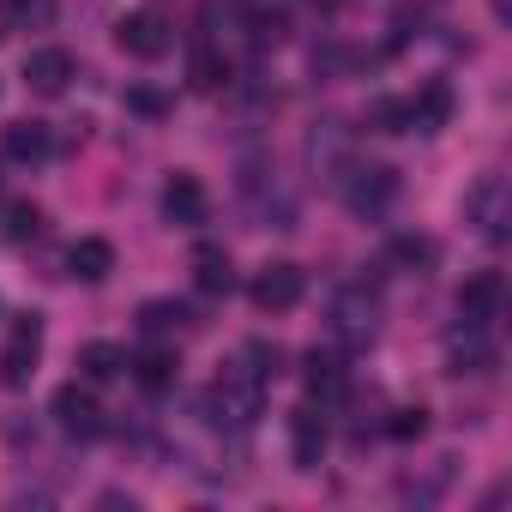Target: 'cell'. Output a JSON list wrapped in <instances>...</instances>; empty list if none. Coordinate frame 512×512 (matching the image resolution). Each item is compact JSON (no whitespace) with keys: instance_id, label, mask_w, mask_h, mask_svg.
Returning <instances> with one entry per match:
<instances>
[{"instance_id":"12","label":"cell","mask_w":512,"mask_h":512,"mask_svg":"<svg viewBox=\"0 0 512 512\" xmlns=\"http://www.w3.org/2000/svg\"><path fill=\"white\" fill-rule=\"evenodd\" d=\"M320 452H326V416L314 404L290 410V458H296V470H314Z\"/></svg>"},{"instance_id":"5","label":"cell","mask_w":512,"mask_h":512,"mask_svg":"<svg viewBox=\"0 0 512 512\" xmlns=\"http://www.w3.org/2000/svg\"><path fill=\"white\" fill-rule=\"evenodd\" d=\"M55 422H61V434H73V440H97V434H103V404H97L91 380H85V386L67 380V386L55 392Z\"/></svg>"},{"instance_id":"10","label":"cell","mask_w":512,"mask_h":512,"mask_svg":"<svg viewBox=\"0 0 512 512\" xmlns=\"http://www.w3.org/2000/svg\"><path fill=\"white\" fill-rule=\"evenodd\" d=\"M404 115H410V133H440L452 121V85L446 79H428L416 97H404Z\"/></svg>"},{"instance_id":"25","label":"cell","mask_w":512,"mask_h":512,"mask_svg":"<svg viewBox=\"0 0 512 512\" xmlns=\"http://www.w3.org/2000/svg\"><path fill=\"white\" fill-rule=\"evenodd\" d=\"M368 127H374V133H410L404 97H374V103H368Z\"/></svg>"},{"instance_id":"2","label":"cell","mask_w":512,"mask_h":512,"mask_svg":"<svg viewBox=\"0 0 512 512\" xmlns=\"http://www.w3.org/2000/svg\"><path fill=\"white\" fill-rule=\"evenodd\" d=\"M338 181H344V205H350L356 217H380V211L398 199V169H386V163L350 169V175H338Z\"/></svg>"},{"instance_id":"27","label":"cell","mask_w":512,"mask_h":512,"mask_svg":"<svg viewBox=\"0 0 512 512\" xmlns=\"http://www.w3.org/2000/svg\"><path fill=\"white\" fill-rule=\"evenodd\" d=\"M43 229V211L31 205V199H19V205H7V241H31Z\"/></svg>"},{"instance_id":"6","label":"cell","mask_w":512,"mask_h":512,"mask_svg":"<svg viewBox=\"0 0 512 512\" xmlns=\"http://www.w3.org/2000/svg\"><path fill=\"white\" fill-rule=\"evenodd\" d=\"M302 296H308V272L290 266V260H278V266H266L260 278H253V308L260 314H290Z\"/></svg>"},{"instance_id":"1","label":"cell","mask_w":512,"mask_h":512,"mask_svg":"<svg viewBox=\"0 0 512 512\" xmlns=\"http://www.w3.org/2000/svg\"><path fill=\"white\" fill-rule=\"evenodd\" d=\"M205 410H211V422H223V428H253V422H260V410H266V380L253 374L247 362H229V368L211 380Z\"/></svg>"},{"instance_id":"20","label":"cell","mask_w":512,"mask_h":512,"mask_svg":"<svg viewBox=\"0 0 512 512\" xmlns=\"http://www.w3.org/2000/svg\"><path fill=\"white\" fill-rule=\"evenodd\" d=\"M494 368V350L482 344V326H464L452 338V374H488Z\"/></svg>"},{"instance_id":"16","label":"cell","mask_w":512,"mask_h":512,"mask_svg":"<svg viewBox=\"0 0 512 512\" xmlns=\"http://www.w3.org/2000/svg\"><path fill=\"white\" fill-rule=\"evenodd\" d=\"M49 127L43 121H13L7 133H0V157H7V163H43L49 157Z\"/></svg>"},{"instance_id":"8","label":"cell","mask_w":512,"mask_h":512,"mask_svg":"<svg viewBox=\"0 0 512 512\" xmlns=\"http://www.w3.org/2000/svg\"><path fill=\"white\" fill-rule=\"evenodd\" d=\"M500 308H506V278L494 266L488 272H470L458 284V320L464 326H488V320H500Z\"/></svg>"},{"instance_id":"28","label":"cell","mask_w":512,"mask_h":512,"mask_svg":"<svg viewBox=\"0 0 512 512\" xmlns=\"http://www.w3.org/2000/svg\"><path fill=\"white\" fill-rule=\"evenodd\" d=\"M386 434H392V440H422V434H428V410H422V404H404V410H392Z\"/></svg>"},{"instance_id":"22","label":"cell","mask_w":512,"mask_h":512,"mask_svg":"<svg viewBox=\"0 0 512 512\" xmlns=\"http://www.w3.org/2000/svg\"><path fill=\"white\" fill-rule=\"evenodd\" d=\"M187 79H193V91H223L235 73H229V55H223V49H193Z\"/></svg>"},{"instance_id":"23","label":"cell","mask_w":512,"mask_h":512,"mask_svg":"<svg viewBox=\"0 0 512 512\" xmlns=\"http://www.w3.org/2000/svg\"><path fill=\"white\" fill-rule=\"evenodd\" d=\"M386 260H392V266H404V272H422V266H434V260H440V247H434L428 235H392Z\"/></svg>"},{"instance_id":"13","label":"cell","mask_w":512,"mask_h":512,"mask_svg":"<svg viewBox=\"0 0 512 512\" xmlns=\"http://www.w3.org/2000/svg\"><path fill=\"white\" fill-rule=\"evenodd\" d=\"M115 272V247L103 241V235H79L73 247H67V278H79V284H103Z\"/></svg>"},{"instance_id":"7","label":"cell","mask_w":512,"mask_h":512,"mask_svg":"<svg viewBox=\"0 0 512 512\" xmlns=\"http://www.w3.org/2000/svg\"><path fill=\"white\" fill-rule=\"evenodd\" d=\"M37 356H43V320H37V314H19L7 350H0V380H7V386H25V380L37 374Z\"/></svg>"},{"instance_id":"24","label":"cell","mask_w":512,"mask_h":512,"mask_svg":"<svg viewBox=\"0 0 512 512\" xmlns=\"http://www.w3.org/2000/svg\"><path fill=\"white\" fill-rule=\"evenodd\" d=\"M139 326H145L151 338L181 332V326H187V308H181V302H145V308H139Z\"/></svg>"},{"instance_id":"30","label":"cell","mask_w":512,"mask_h":512,"mask_svg":"<svg viewBox=\"0 0 512 512\" xmlns=\"http://www.w3.org/2000/svg\"><path fill=\"white\" fill-rule=\"evenodd\" d=\"M127 109L157 121V115H169V97H163V91H151V85H133V91H127Z\"/></svg>"},{"instance_id":"19","label":"cell","mask_w":512,"mask_h":512,"mask_svg":"<svg viewBox=\"0 0 512 512\" xmlns=\"http://www.w3.org/2000/svg\"><path fill=\"white\" fill-rule=\"evenodd\" d=\"M241 31H247L253 49H278L290 37V19H284V7H247L241 13Z\"/></svg>"},{"instance_id":"26","label":"cell","mask_w":512,"mask_h":512,"mask_svg":"<svg viewBox=\"0 0 512 512\" xmlns=\"http://www.w3.org/2000/svg\"><path fill=\"white\" fill-rule=\"evenodd\" d=\"M55 7H61V0H7V13H13L19 31H43L55 19Z\"/></svg>"},{"instance_id":"17","label":"cell","mask_w":512,"mask_h":512,"mask_svg":"<svg viewBox=\"0 0 512 512\" xmlns=\"http://www.w3.org/2000/svg\"><path fill=\"white\" fill-rule=\"evenodd\" d=\"M374 296L362 302V296H338V308H332V332L344 338V344H368L374 338Z\"/></svg>"},{"instance_id":"21","label":"cell","mask_w":512,"mask_h":512,"mask_svg":"<svg viewBox=\"0 0 512 512\" xmlns=\"http://www.w3.org/2000/svg\"><path fill=\"white\" fill-rule=\"evenodd\" d=\"M79 374L91 380V386H103V380H115V374H127V350H115V344H85L79 350Z\"/></svg>"},{"instance_id":"11","label":"cell","mask_w":512,"mask_h":512,"mask_svg":"<svg viewBox=\"0 0 512 512\" xmlns=\"http://www.w3.org/2000/svg\"><path fill=\"white\" fill-rule=\"evenodd\" d=\"M73 73H79V67H73L67 49H37V55L25 61V85H31L37 97H61V91L73 85Z\"/></svg>"},{"instance_id":"3","label":"cell","mask_w":512,"mask_h":512,"mask_svg":"<svg viewBox=\"0 0 512 512\" xmlns=\"http://www.w3.org/2000/svg\"><path fill=\"white\" fill-rule=\"evenodd\" d=\"M205 217H211V193H205V181L187 175V169H175L169 187H163V223H169V229H199Z\"/></svg>"},{"instance_id":"31","label":"cell","mask_w":512,"mask_h":512,"mask_svg":"<svg viewBox=\"0 0 512 512\" xmlns=\"http://www.w3.org/2000/svg\"><path fill=\"white\" fill-rule=\"evenodd\" d=\"M13 31H19V25H13V13H7V0H0V43H7Z\"/></svg>"},{"instance_id":"29","label":"cell","mask_w":512,"mask_h":512,"mask_svg":"<svg viewBox=\"0 0 512 512\" xmlns=\"http://www.w3.org/2000/svg\"><path fill=\"white\" fill-rule=\"evenodd\" d=\"M241 362H253V374H260V380H278L284 374V350L278 344H247Z\"/></svg>"},{"instance_id":"14","label":"cell","mask_w":512,"mask_h":512,"mask_svg":"<svg viewBox=\"0 0 512 512\" xmlns=\"http://www.w3.org/2000/svg\"><path fill=\"white\" fill-rule=\"evenodd\" d=\"M127 368H133V380H139L145 392H169V386H175V374H181V356H175L169 344H145Z\"/></svg>"},{"instance_id":"15","label":"cell","mask_w":512,"mask_h":512,"mask_svg":"<svg viewBox=\"0 0 512 512\" xmlns=\"http://www.w3.org/2000/svg\"><path fill=\"white\" fill-rule=\"evenodd\" d=\"M302 380H308V398H338L350 374H344V356H338V350H320V344H314V350L302 356Z\"/></svg>"},{"instance_id":"9","label":"cell","mask_w":512,"mask_h":512,"mask_svg":"<svg viewBox=\"0 0 512 512\" xmlns=\"http://www.w3.org/2000/svg\"><path fill=\"white\" fill-rule=\"evenodd\" d=\"M115 43H121L133 61H163V55H169V25H163L157 13H127V19L115 25Z\"/></svg>"},{"instance_id":"18","label":"cell","mask_w":512,"mask_h":512,"mask_svg":"<svg viewBox=\"0 0 512 512\" xmlns=\"http://www.w3.org/2000/svg\"><path fill=\"white\" fill-rule=\"evenodd\" d=\"M193 284H199V296H229L235 290V266H229L223 247H199L193 253Z\"/></svg>"},{"instance_id":"4","label":"cell","mask_w":512,"mask_h":512,"mask_svg":"<svg viewBox=\"0 0 512 512\" xmlns=\"http://www.w3.org/2000/svg\"><path fill=\"white\" fill-rule=\"evenodd\" d=\"M464 217L488 235V241H506V223H512V199H506V181L500 175H482L470 193H464Z\"/></svg>"}]
</instances>
